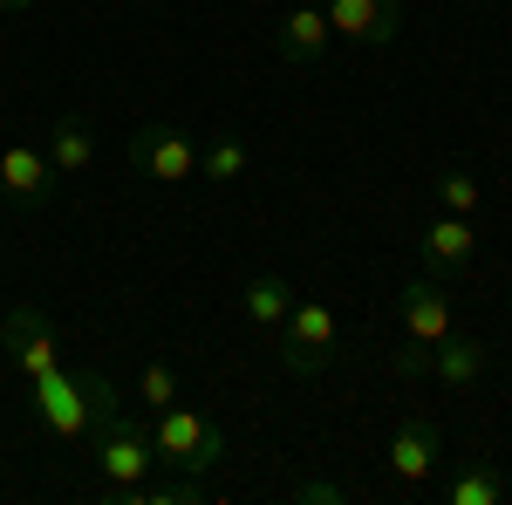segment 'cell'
Returning <instances> with one entry per match:
<instances>
[{
	"instance_id": "1",
	"label": "cell",
	"mask_w": 512,
	"mask_h": 505,
	"mask_svg": "<svg viewBox=\"0 0 512 505\" xmlns=\"http://www.w3.org/2000/svg\"><path fill=\"white\" fill-rule=\"evenodd\" d=\"M151 451H158L164 471H192V478H205V471L226 465V430L212 424V417H198V410H158L151 417Z\"/></svg>"
},
{
	"instance_id": "2",
	"label": "cell",
	"mask_w": 512,
	"mask_h": 505,
	"mask_svg": "<svg viewBox=\"0 0 512 505\" xmlns=\"http://www.w3.org/2000/svg\"><path fill=\"white\" fill-rule=\"evenodd\" d=\"M96 437V471H103V492H130V485H144L151 465H158V451H151V424H137L130 410L117 417H103V424H89Z\"/></svg>"
},
{
	"instance_id": "3",
	"label": "cell",
	"mask_w": 512,
	"mask_h": 505,
	"mask_svg": "<svg viewBox=\"0 0 512 505\" xmlns=\"http://www.w3.org/2000/svg\"><path fill=\"white\" fill-rule=\"evenodd\" d=\"M451 328H458V321H451V301H444V280L417 273V280L403 287V342H410V349L396 355V369H403V376H424L431 349L451 335Z\"/></svg>"
},
{
	"instance_id": "4",
	"label": "cell",
	"mask_w": 512,
	"mask_h": 505,
	"mask_svg": "<svg viewBox=\"0 0 512 505\" xmlns=\"http://www.w3.org/2000/svg\"><path fill=\"white\" fill-rule=\"evenodd\" d=\"M335 314H328V301H294V314L280 321V369L287 376H321L328 362H335Z\"/></svg>"
},
{
	"instance_id": "5",
	"label": "cell",
	"mask_w": 512,
	"mask_h": 505,
	"mask_svg": "<svg viewBox=\"0 0 512 505\" xmlns=\"http://www.w3.org/2000/svg\"><path fill=\"white\" fill-rule=\"evenodd\" d=\"M35 424L55 437V444H82L89 437V389H82V369H48L35 376Z\"/></svg>"
},
{
	"instance_id": "6",
	"label": "cell",
	"mask_w": 512,
	"mask_h": 505,
	"mask_svg": "<svg viewBox=\"0 0 512 505\" xmlns=\"http://www.w3.org/2000/svg\"><path fill=\"white\" fill-rule=\"evenodd\" d=\"M0 349H7V362L35 383V376H48V369H62V349H55V328H48V314L35 308V301H14V308L0 314Z\"/></svg>"
},
{
	"instance_id": "7",
	"label": "cell",
	"mask_w": 512,
	"mask_h": 505,
	"mask_svg": "<svg viewBox=\"0 0 512 505\" xmlns=\"http://www.w3.org/2000/svg\"><path fill=\"white\" fill-rule=\"evenodd\" d=\"M130 164L151 178V185H192L198 178V144L171 123H144L130 130Z\"/></svg>"
},
{
	"instance_id": "8",
	"label": "cell",
	"mask_w": 512,
	"mask_h": 505,
	"mask_svg": "<svg viewBox=\"0 0 512 505\" xmlns=\"http://www.w3.org/2000/svg\"><path fill=\"white\" fill-rule=\"evenodd\" d=\"M55 198V164L41 144H7L0 151V205H14V212H41Z\"/></svg>"
},
{
	"instance_id": "9",
	"label": "cell",
	"mask_w": 512,
	"mask_h": 505,
	"mask_svg": "<svg viewBox=\"0 0 512 505\" xmlns=\"http://www.w3.org/2000/svg\"><path fill=\"white\" fill-rule=\"evenodd\" d=\"M321 14L355 48H390L396 28H403V0H321Z\"/></svg>"
},
{
	"instance_id": "10",
	"label": "cell",
	"mask_w": 512,
	"mask_h": 505,
	"mask_svg": "<svg viewBox=\"0 0 512 505\" xmlns=\"http://www.w3.org/2000/svg\"><path fill=\"white\" fill-rule=\"evenodd\" d=\"M417 253H424V273H431V280H458V273H472V260H478L472 219L437 212L431 226H424V239H417Z\"/></svg>"
},
{
	"instance_id": "11",
	"label": "cell",
	"mask_w": 512,
	"mask_h": 505,
	"mask_svg": "<svg viewBox=\"0 0 512 505\" xmlns=\"http://www.w3.org/2000/svg\"><path fill=\"white\" fill-rule=\"evenodd\" d=\"M328 14H321L315 0H294L287 14H280V28H274V55L287 62V69H321L328 62Z\"/></svg>"
},
{
	"instance_id": "12",
	"label": "cell",
	"mask_w": 512,
	"mask_h": 505,
	"mask_svg": "<svg viewBox=\"0 0 512 505\" xmlns=\"http://www.w3.org/2000/svg\"><path fill=\"white\" fill-rule=\"evenodd\" d=\"M437 458H444V430L431 417H403L390 437V478L396 485H424L437 471Z\"/></svg>"
},
{
	"instance_id": "13",
	"label": "cell",
	"mask_w": 512,
	"mask_h": 505,
	"mask_svg": "<svg viewBox=\"0 0 512 505\" xmlns=\"http://www.w3.org/2000/svg\"><path fill=\"white\" fill-rule=\"evenodd\" d=\"M485 342H478V335H465V328H451V335H444V342H437L431 349V362H424V369H431L437 383L444 389H472L478 376H485Z\"/></svg>"
},
{
	"instance_id": "14",
	"label": "cell",
	"mask_w": 512,
	"mask_h": 505,
	"mask_svg": "<svg viewBox=\"0 0 512 505\" xmlns=\"http://www.w3.org/2000/svg\"><path fill=\"white\" fill-rule=\"evenodd\" d=\"M48 164H55V178H89V171H96V123L89 117H55Z\"/></svg>"
},
{
	"instance_id": "15",
	"label": "cell",
	"mask_w": 512,
	"mask_h": 505,
	"mask_svg": "<svg viewBox=\"0 0 512 505\" xmlns=\"http://www.w3.org/2000/svg\"><path fill=\"white\" fill-rule=\"evenodd\" d=\"M239 301H246V321H253L260 335H280V321L294 314V287H287L280 273H253Z\"/></svg>"
},
{
	"instance_id": "16",
	"label": "cell",
	"mask_w": 512,
	"mask_h": 505,
	"mask_svg": "<svg viewBox=\"0 0 512 505\" xmlns=\"http://www.w3.org/2000/svg\"><path fill=\"white\" fill-rule=\"evenodd\" d=\"M499 499H506V478H499L492 458L451 471V485H444V505H499Z\"/></svg>"
},
{
	"instance_id": "17",
	"label": "cell",
	"mask_w": 512,
	"mask_h": 505,
	"mask_svg": "<svg viewBox=\"0 0 512 505\" xmlns=\"http://www.w3.org/2000/svg\"><path fill=\"white\" fill-rule=\"evenodd\" d=\"M198 171H205L212 185H239V178L253 171V151H246L239 137H212V144L198 151Z\"/></svg>"
},
{
	"instance_id": "18",
	"label": "cell",
	"mask_w": 512,
	"mask_h": 505,
	"mask_svg": "<svg viewBox=\"0 0 512 505\" xmlns=\"http://www.w3.org/2000/svg\"><path fill=\"white\" fill-rule=\"evenodd\" d=\"M137 403H144L151 417L171 410V403H178V369H171V362H144V369H137Z\"/></svg>"
},
{
	"instance_id": "19",
	"label": "cell",
	"mask_w": 512,
	"mask_h": 505,
	"mask_svg": "<svg viewBox=\"0 0 512 505\" xmlns=\"http://www.w3.org/2000/svg\"><path fill=\"white\" fill-rule=\"evenodd\" d=\"M437 205H444V212H458V219H472V212H478V178L465 171V164L437 171Z\"/></svg>"
},
{
	"instance_id": "20",
	"label": "cell",
	"mask_w": 512,
	"mask_h": 505,
	"mask_svg": "<svg viewBox=\"0 0 512 505\" xmlns=\"http://www.w3.org/2000/svg\"><path fill=\"white\" fill-rule=\"evenodd\" d=\"M82 389H89V424H103V417H117L123 410V396L110 376H96V369H82Z\"/></svg>"
},
{
	"instance_id": "21",
	"label": "cell",
	"mask_w": 512,
	"mask_h": 505,
	"mask_svg": "<svg viewBox=\"0 0 512 505\" xmlns=\"http://www.w3.org/2000/svg\"><path fill=\"white\" fill-rule=\"evenodd\" d=\"M287 499H294V505H342V499H349V485H342V478H308V485H294Z\"/></svg>"
},
{
	"instance_id": "22",
	"label": "cell",
	"mask_w": 512,
	"mask_h": 505,
	"mask_svg": "<svg viewBox=\"0 0 512 505\" xmlns=\"http://www.w3.org/2000/svg\"><path fill=\"white\" fill-rule=\"evenodd\" d=\"M28 7H35V0H0V14H28Z\"/></svg>"
},
{
	"instance_id": "23",
	"label": "cell",
	"mask_w": 512,
	"mask_h": 505,
	"mask_svg": "<svg viewBox=\"0 0 512 505\" xmlns=\"http://www.w3.org/2000/svg\"><path fill=\"white\" fill-rule=\"evenodd\" d=\"M465 7H492V0H465Z\"/></svg>"
},
{
	"instance_id": "24",
	"label": "cell",
	"mask_w": 512,
	"mask_h": 505,
	"mask_svg": "<svg viewBox=\"0 0 512 505\" xmlns=\"http://www.w3.org/2000/svg\"><path fill=\"white\" fill-rule=\"evenodd\" d=\"M315 7H321V0H315Z\"/></svg>"
}]
</instances>
